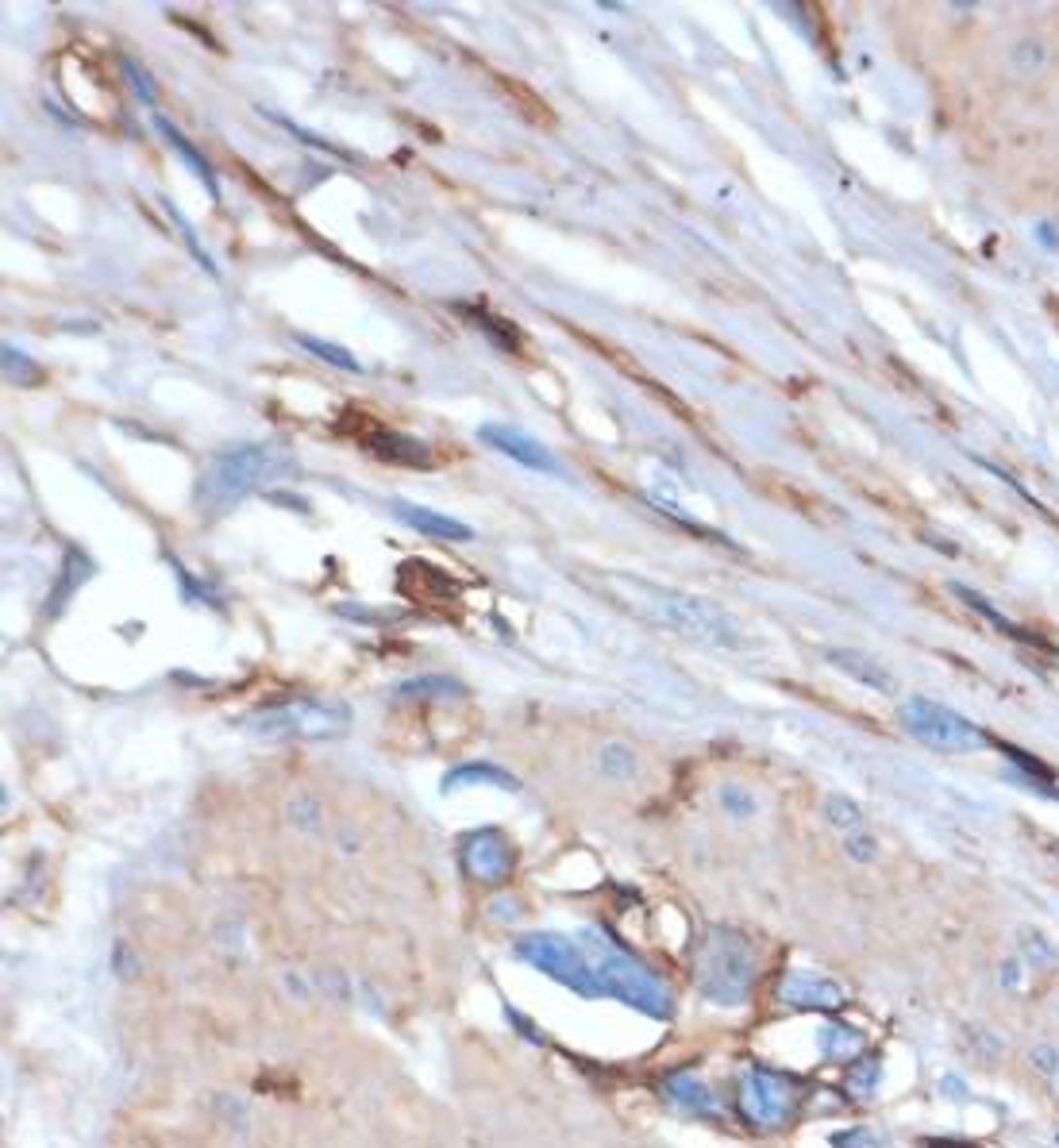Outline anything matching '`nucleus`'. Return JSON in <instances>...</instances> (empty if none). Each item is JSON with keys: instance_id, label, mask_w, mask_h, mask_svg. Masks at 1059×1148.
Here are the masks:
<instances>
[{"instance_id": "obj_8", "label": "nucleus", "mask_w": 1059, "mask_h": 1148, "mask_svg": "<svg viewBox=\"0 0 1059 1148\" xmlns=\"http://www.w3.org/2000/svg\"><path fill=\"white\" fill-rule=\"evenodd\" d=\"M736 1102L755 1130H778L798 1110V1087L790 1075H778L770 1067H747L736 1083Z\"/></svg>"}, {"instance_id": "obj_7", "label": "nucleus", "mask_w": 1059, "mask_h": 1148, "mask_svg": "<svg viewBox=\"0 0 1059 1148\" xmlns=\"http://www.w3.org/2000/svg\"><path fill=\"white\" fill-rule=\"evenodd\" d=\"M517 956L535 963L539 971H547L551 979L566 983L574 994H586V998L605 994L601 991V979H598V971L590 963V956L574 940L559 937V933H529V937L517 940Z\"/></svg>"}, {"instance_id": "obj_30", "label": "nucleus", "mask_w": 1059, "mask_h": 1148, "mask_svg": "<svg viewBox=\"0 0 1059 1148\" xmlns=\"http://www.w3.org/2000/svg\"><path fill=\"white\" fill-rule=\"evenodd\" d=\"M1029 1063L1041 1071V1075H1059V1048H1052V1044H1037L1033 1052H1029Z\"/></svg>"}, {"instance_id": "obj_18", "label": "nucleus", "mask_w": 1059, "mask_h": 1148, "mask_svg": "<svg viewBox=\"0 0 1059 1148\" xmlns=\"http://www.w3.org/2000/svg\"><path fill=\"white\" fill-rule=\"evenodd\" d=\"M154 123H158L162 139H166V143H170V147H174V151H178V155H182V158L189 162V170H193V174H197V178L205 182V190H209L212 197H220V190H216V178H212V170L205 166V158H201V155H197V151H193V147L186 143V135H182V131H178V127H174V123H170L166 116H154Z\"/></svg>"}, {"instance_id": "obj_21", "label": "nucleus", "mask_w": 1059, "mask_h": 1148, "mask_svg": "<svg viewBox=\"0 0 1059 1148\" xmlns=\"http://www.w3.org/2000/svg\"><path fill=\"white\" fill-rule=\"evenodd\" d=\"M598 771L613 783H629V779H635V751L625 744H605L598 751Z\"/></svg>"}, {"instance_id": "obj_2", "label": "nucleus", "mask_w": 1059, "mask_h": 1148, "mask_svg": "<svg viewBox=\"0 0 1059 1148\" xmlns=\"http://www.w3.org/2000/svg\"><path fill=\"white\" fill-rule=\"evenodd\" d=\"M629 606L635 613H643L651 625H663L678 636H690V640H701V644H713V647H743V628L740 621L721 609L717 602L709 598H698V594H678V590H659V586H647V582H629Z\"/></svg>"}, {"instance_id": "obj_25", "label": "nucleus", "mask_w": 1059, "mask_h": 1148, "mask_svg": "<svg viewBox=\"0 0 1059 1148\" xmlns=\"http://www.w3.org/2000/svg\"><path fill=\"white\" fill-rule=\"evenodd\" d=\"M309 355H317V359H324V363H331V366H343V370H359V359L351 355V351H343L339 343H327V339H313V335H301L297 339Z\"/></svg>"}, {"instance_id": "obj_11", "label": "nucleus", "mask_w": 1059, "mask_h": 1148, "mask_svg": "<svg viewBox=\"0 0 1059 1148\" xmlns=\"http://www.w3.org/2000/svg\"><path fill=\"white\" fill-rule=\"evenodd\" d=\"M462 867L478 883H501L513 871V852H509V844H505L501 833L482 829V833L462 840Z\"/></svg>"}, {"instance_id": "obj_4", "label": "nucleus", "mask_w": 1059, "mask_h": 1148, "mask_svg": "<svg viewBox=\"0 0 1059 1148\" xmlns=\"http://www.w3.org/2000/svg\"><path fill=\"white\" fill-rule=\"evenodd\" d=\"M578 944H582V952L590 956V963H594V971H598L605 994H617V998L632 1002L635 1010H643V1014H651V1018H666V1014H670L666 987H663L643 963H635L632 956H625L621 948H613L609 940L598 937V933H582Z\"/></svg>"}, {"instance_id": "obj_1", "label": "nucleus", "mask_w": 1059, "mask_h": 1148, "mask_svg": "<svg viewBox=\"0 0 1059 1148\" xmlns=\"http://www.w3.org/2000/svg\"><path fill=\"white\" fill-rule=\"evenodd\" d=\"M290 474H297V455L290 443L258 439V443L223 447L205 463L193 486V509L201 517H220L231 505H239L247 494L266 490L270 482H282Z\"/></svg>"}, {"instance_id": "obj_28", "label": "nucleus", "mask_w": 1059, "mask_h": 1148, "mask_svg": "<svg viewBox=\"0 0 1059 1148\" xmlns=\"http://www.w3.org/2000/svg\"><path fill=\"white\" fill-rule=\"evenodd\" d=\"M833 1148H890V1141L867 1126H855V1130H844L833 1137Z\"/></svg>"}, {"instance_id": "obj_20", "label": "nucleus", "mask_w": 1059, "mask_h": 1148, "mask_svg": "<svg viewBox=\"0 0 1059 1148\" xmlns=\"http://www.w3.org/2000/svg\"><path fill=\"white\" fill-rule=\"evenodd\" d=\"M1017 948H1021V956H1025V967L1052 971V967L1059 963V948L1044 937V933H1037V929H1025V933L1017 937Z\"/></svg>"}, {"instance_id": "obj_27", "label": "nucleus", "mask_w": 1059, "mask_h": 1148, "mask_svg": "<svg viewBox=\"0 0 1059 1148\" xmlns=\"http://www.w3.org/2000/svg\"><path fill=\"white\" fill-rule=\"evenodd\" d=\"M717 798H721V810H729L733 818H751L755 814V798L743 786H736V783H725L717 790Z\"/></svg>"}, {"instance_id": "obj_6", "label": "nucleus", "mask_w": 1059, "mask_h": 1148, "mask_svg": "<svg viewBox=\"0 0 1059 1148\" xmlns=\"http://www.w3.org/2000/svg\"><path fill=\"white\" fill-rule=\"evenodd\" d=\"M902 729L909 732L913 740H921L925 748H937V751H948V755H963V751H978L986 748V736L978 725H971L963 713H955L952 706L944 702H933V698H905L902 710Z\"/></svg>"}, {"instance_id": "obj_24", "label": "nucleus", "mask_w": 1059, "mask_h": 1148, "mask_svg": "<svg viewBox=\"0 0 1059 1148\" xmlns=\"http://www.w3.org/2000/svg\"><path fill=\"white\" fill-rule=\"evenodd\" d=\"M1009 62H1013V70H1021V74H1041V70L1048 66V47H1044V39H1017Z\"/></svg>"}, {"instance_id": "obj_26", "label": "nucleus", "mask_w": 1059, "mask_h": 1148, "mask_svg": "<svg viewBox=\"0 0 1059 1148\" xmlns=\"http://www.w3.org/2000/svg\"><path fill=\"white\" fill-rule=\"evenodd\" d=\"M4 374L16 378V382H35V378H39V366H35L19 347L4 343Z\"/></svg>"}, {"instance_id": "obj_31", "label": "nucleus", "mask_w": 1059, "mask_h": 1148, "mask_svg": "<svg viewBox=\"0 0 1059 1148\" xmlns=\"http://www.w3.org/2000/svg\"><path fill=\"white\" fill-rule=\"evenodd\" d=\"M1021 967H1025L1021 959H1006V963H1002V975H998V979H1002L1006 991H1017V987H1021Z\"/></svg>"}, {"instance_id": "obj_19", "label": "nucleus", "mask_w": 1059, "mask_h": 1148, "mask_svg": "<svg viewBox=\"0 0 1059 1148\" xmlns=\"http://www.w3.org/2000/svg\"><path fill=\"white\" fill-rule=\"evenodd\" d=\"M466 783H490V786H509V790H517V779H513L509 771H497V767H490V763L455 767V771L443 779V790H459V786H466Z\"/></svg>"}, {"instance_id": "obj_29", "label": "nucleus", "mask_w": 1059, "mask_h": 1148, "mask_svg": "<svg viewBox=\"0 0 1059 1148\" xmlns=\"http://www.w3.org/2000/svg\"><path fill=\"white\" fill-rule=\"evenodd\" d=\"M844 848H847V855H851V859H859V863H871V859L878 855V844H874V836H867V833L844 836Z\"/></svg>"}, {"instance_id": "obj_12", "label": "nucleus", "mask_w": 1059, "mask_h": 1148, "mask_svg": "<svg viewBox=\"0 0 1059 1148\" xmlns=\"http://www.w3.org/2000/svg\"><path fill=\"white\" fill-rule=\"evenodd\" d=\"M825 659H829L837 671H844L847 678H855L859 686H867V690H878V694H894V690H898V678H894V671H890L886 663H878L874 655H867V651H851V647H829V651H825Z\"/></svg>"}, {"instance_id": "obj_22", "label": "nucleus", "mask_w": 1059, "mask_h": 1148, "mask_svg": "<svg viewBox=\"0 0 1059 1148\" xmlns=\"http://www.w3.org/2000/svg\"><path fill=\"white\" fill-rule=\"evenodd\" d=\"M825 821L837 829V833H859L863 829V810L851 802V798H844V794H829L825 798Z\"/></svg>"}, {"instance_id": "obj_14", "label": "nucleus", "mask_w": 1059, "mask_h": 1148, "mask_svg": "<svg viewBox=\"0 0 1059 1148\" xmlns=\"http://www.w3.org/2000/svg\"><path fill=\"white\" fill-rule=\"evenodd\" d=\"M663 1095L674 1102V1106H682V1110H690V1114H713V1091L698 1079V1075H690V1071H674L666 1083H663Z\"/></svg>"}, {"instance_id": "obj_17", "label": "nucleus", "mask_w": 1059, "mask_h": 1148, "mask_svg": "<svg viewBox=\"0 0 1059 1148\" xmlns=\"http://www.w3.org/2000/svg\"><path fill=\"white\" fill-rule=\"evenodd\" d=\"M817 1044H821V1052L829 1060H855V1052L863 1048V1033L855 1026H844V1022H829V1026H821Z\"/></svg>"}, {"instance_id": "obj_13", "label": "nucleus", "mask_w": 1059, "mask_h": 1148, "mask_svg": "<svg viewBox=\"0 0 1059 1148\" xmlns=\"http://www.w3.org/2000/svg\"><path fill=\"white\" fill-rule=\"evenodd\" d=\"M393 517L405 521L413 532H424L431 539H447V543H466L474 539V528L447 513H435V509H424V505H409V502H393Z\"/></svg>"}, {"instance_id": "obj_23", "label": "nucleus", "mask_w": 1059, "mask_h": 1148, "mask_svg": "<svg viewBox=\"0 0 1059 1148\" xmlns=\"http://www.w3.org/2000/svg\"><path fill=\"white\" fill-rule=\"evenodd\" d=\"M401 698H462L466 690L455 678H413L397 686Z\"/></svg>"}, {"instance_id": "obj_15", "label": "nucleus", "mask_w": 1059, "mask_h": 1148, "mask_svg": "<svg viewBox=\"0 0 1059 1148\" xmlns=\"http://www.w3.org/2000/svg\"><path fill=\"white\" fill-rule=\"evenodd\" d=\"M374 455H382V459H390V463H413V467H427L431 463V451L424 447L421 439H413V435H393V432H382V435H374Z\"/></svg>"}, {"instance_id": "obj_9", "label": "nucleus", "mask_w": 1059, "mask_h": 1148, "mask_svg": "<svg viewBox=\"0 0 1059 1148\" xmlns=\"http://www.w3.org/2000/svg\"><path fill=\"white\" fill-rule=\"evenodd\" d=\"M478 439L486 443V447H494V451H501L505 459H513V463H521V467H529V470H539V474H559V459L535 439V435H529L525 428H517V424H482L478 428Z\"/></svg>"}, {"instance_id": "obj_10", "label": "nucleus", "mask_w": 1059, "mask_h": 1148, "mask_svg": "<svg viewBox=\"0 0 1059 1148\" xmlns=\"http://www.w3.org/2000/svg\"><path fill=\"white\" fill-rule=\"evenodd\" d=\"M778 1002L794 1006V1010H837L844 1006V987L825 979V975H813V971H786L778 979Z\"/></svg>"}, {"instance_id": "obj_32", "label": "nucleus", "mask_w": 1059, "mask_h": 1148, "mask_svg": "<svg viewBox=\"0 0 1059 1148\" xmlns=\"http://www.w3.org/2000/svg\"><path fill=\"white\" fill-rule=\"evenodd\" d=\"M290 818L301 825V829H313L317 825V814H313V802H293L290 806Z\"/></svg>"}, {"instance_id": "obj_5", "label": "nucleus", "mask_w": 1059, "mask_h": 1148, "mask_svg": "<svg viewBox=\"0 0 1059 1148\" xmlns=\"http://www.w3.org/2000/svg\"><path fill=\"white\" fill-rule=\"evenodd\" d=\"M243 729L262 740H335L351 729V710L343 702H320V698H293L266 710H255Z\"/></svg>"}, {"instance_id": "obj_3", "label": "nucleus", "mask_w": 1059, "mask_h": 1148, "mask_svg": "<svg viewBox=\"0 0 1059 1148\" xmlns=\"http://www.w3.org/2000/svg\"><path fill=\"white\" fill-rule=\"evenodd\" d=\"M694 983L717 1006H743L755 983V948L736 929H709L694 948Z\"/></svg>"}, {"instance_id": "obj_16", "label": "nucleus", "mask_w": 1059, "mask_h": 1148, "mask_svg": "<svg viewBox=\"0 0 1059 1148\" xmlns=\"http://www.w3.org/2000/svg\"><path fill=\"white\" fill-rule=\"evenodd\" d=\"M878 1079H882V1060L878 1056H859V1060L847 1063L844 1091L859 1102H871L878 1095Z\"/></svg>"}]
</instances>
